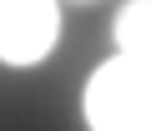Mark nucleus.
<instances>
[{
	"label": "nucleus",
	"mask_w": 151,
	"mask_h": 131,
	"mask_svg": "<svg viewBox=\"0 0 151 131\" xmlns=\"http://www.w3.org/2000/svg\"><path fill=\"white\" fill-rule=\"evenodd\" d=\"M60 40V0H0V66L30 71Z\"/></svg>",
	"instance_id": "nucleus-2"
},
{
	"label": "nucleus",
	"mask_w": 151,
	"mask_h": 131,
	"mask_svg": "<svg viewBox=\"0 0 151 131\" xmlns=\"http://www.w3.org/2000/svg\"><path fill=\"white\" fill-rule=\"evenodd\" d=\"M81 116L91 131H151V66L136 55L101 60L86 81Z\"/></svg>",
	"instance_id": "nucleus-1"
},
{
	"label": "nucleus",
	"mask_w": 151,
	"mask_h": 131,
	"mask_svg": "<svg viewBox=\"0 0 151 131\" xmlns=\"http://www.w3.org/2000/svg\"><path fill=\"white\" fill-rule=\"evenodd\" d=\"M116 45L121 55H136L151 66V0H126L116 10Z\"/></svg>",
	"instance_id": "nucleus-3"
}]
</instances>
